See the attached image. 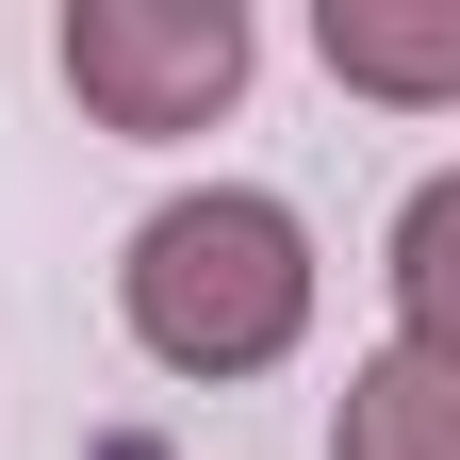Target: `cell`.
<instances>
[{"label":"cell","mask_w":460,"mask_h":460,"mask_svg":"<svg viewBox=\"0 0 460 460\" xmlns=\"http://www.w3.org/2000/svg\"><path fill=\"white\" fill-rule=\"evenodd\" d=\"M115 313L164 378H279L313 345V230L296 198L263 181H198L132 230V263H115Z\"/></svg>","instance_id":"1"},{"label":"cell","mask_w":460,"mask_h":460,"mask_svg":"<svg viewBox=\"0 0 460 460\" xmlns=\"http://www.w3.org/2000/svg\"><path fill=\"white\" fill-rule=\"evenodd\" d=\"M66 99L99 115V132H132V148H181L214 132L230 99H247V0H66Z\"/></svg>","instance_id":"2"},{"label":"cell","mask_w":460,"mask_h":460,"mask_svg":"<svg viewBox=\"0 0 460 460\" xmlns=\"http://www.w3.org/2000/svg\"><path fill=\"white\" fill-rule=\"evenodd\" d=\"M313 66L345 99L460 115V0H313Z\"/></svg>","instance_id":"3"},{"label":"cell","mask_w":460,"mask_h":460,"mask_svg":"<svg viewBox=\"0 0 460 460\" xmlns=\"http://www.w3.org/2000/svg\"><path fill=\"white\" fill-rule=\"evenodd\" d=\"M329 460H460V362H444V345H378V362H345Z\"/></svg>","instance_id":"4"},{"label":"cell","mask_w":460,"mask_h":460,"mask_svg":"<svg viewBox=\"0 0 460 460\" xmlns=\"http://www.w3.org/2000/svg\"><path fill=\"white\" fill-rule=\"evenodd\" d=\"M378 279H394V345H444V362H460V164L394 198V247H378Z\"/></svg>","instance_id":"5"}]
</instances>
